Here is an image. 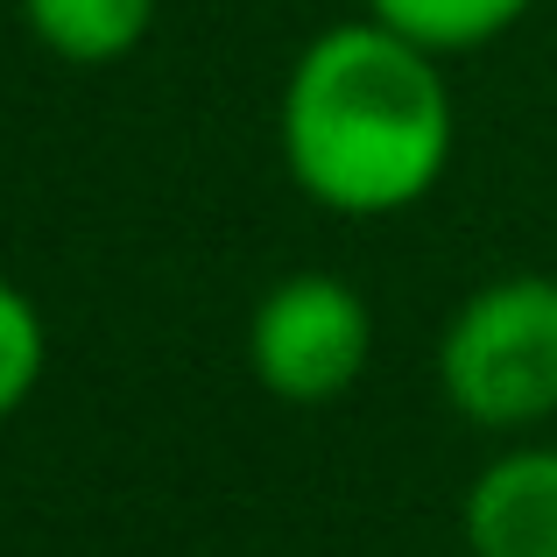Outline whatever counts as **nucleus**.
<instances>
[{"mask_svg":"<svg viewBox=\"0 0 557 557\" xmlns=\"http://www.w3.org/2000/svg\"><path fill=\"white\" fill-rule=\"evenodd\" d=\"M473 557H557V451H508L466 494Z\"/></svg>","mask_w":557,"mask_h":557,"instance_id":"4","label":"nucleus"},{"mask_svg":"<svg viewBox=\"0 0 557 557\" xmlns=\"http://www.w3.org/2000/svg\"><path fill=\"white\" fill-rule=\"evenodd\" d=\"M374 318L360 304V289H346L339 275H283L261 297L255 332H247V360L255 381L283 403H332L346 395L368 368Z\"/></svg>","mask_w":557,"mask_h":557,"instance_id":"3","label":"nucleus"},{"mask_svg":"<svg viewBox=\"0 0 557 557\" xmlns=\"http://www.w3.org/2000/svg\"><path fill=\"white\" fill-rule=\"evenodd\" d=\"M536 0H368V14L395 36H409L417 50L451 57V50H480L502 28H516Z\"/></svg>","mask_w":557,"mask_h":557,"instance_id":"6","label":"nucleus"},{"mask_svg":"<svg viewBox=\"0 0 557 557\" xmlns=\"http://www.w3.org/2000/svg\"><path fill=\"white\" fill-rule=\"evenodd\" d=\"M451 85L431 50L368 22H339L283 85V163L325 212L388 219L431 198L451 163Z\"/></svg>","mask_w":557,"mask_h":557,"instance_id":"1","label":"nucleus"},{"mask_svg":"<svg viewBox=\"0 0 557 557\" xmlns=\"http://www.w3.org/2000/svg\"><path fill=\"white\" fill-rule=\"evenodd\" d=\"M437 381L459 417L522 431L557 409V275H502L451 311Z\"/></svg>","mask_w":557,"mask_h":557,"instance_id":"2","label":"nucleus"},{"mask_svg":"<svg viewBox=\"0 0 557 557\" xmlns=\"http://www.w3.org/2000/svg\"><path fill=\"white\" fill-rule=\"evenodd\" d=\"M36 381H42V318H36V304L0 275V423L28 403Z\"/></svg>","mask_w":557,"mask_h":557,"instance_id":"7","label":"nucleus"},{"mask_svg":"<svg viewBox=\"0 0 557 557\" xmlns=\"http://www.w3.org/2000/svg\"><path fill=\"white\" fill-rule=\"evenodd\" d=\"M28 28L64 64H113L156 22V0H22Z\"/></svg>","mask_w":557,"mask_h":557,"instance_id":"5","label":"nucleus"}]
</instances>
